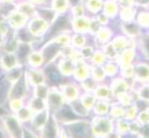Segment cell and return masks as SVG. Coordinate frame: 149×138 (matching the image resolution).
<instances>
[{
  "label": "cell",
  "instance_id": "obj_1",
  "mask_svg": "<svg viewBox=\"0 0 149 138\" xmlns=\"http://www.w3.org/2000/svg\"><path fill=\"white\" fill-rule=\"evenodd\" d=\"M59 50V45L58 43H52L45 47L44 50V56L45 60H50L51 58H53L55 54L58 53V51Z\"/></svg>",
  "mask_w": 149,
  "mask_h": 138
},
{
  "label": "cell",
  "instance_id": "obj_2",
  "mask_svg": "<svg viewBox=\"0 0 149 138\" xmlns=\"http://www.w3.org/2000/svg\"><path fill=\"white\" fill-rule=\"evenodd\" d=\"M66 26H67V20H66V19H64V18H60V19H58L55 22L54 26H53L52 32L55 33V32H58V30H63Z\"/></svg>",
  "mask_w": 149,
  "mask_h": 138
},
{
  "label": "cell",
  "instance_id": "obj_3",
  "mask_svg": "<svg viewBox=\"0 0 149 138\" xmlns=\"http://www.w3.org/2000/svg\"><path fill=\"white\" fill-rule=\"evenodd\" d=\"M45 27V21L43 20H40V19H36L34 20L32 24V32H39L41 30H43L42 29Z\"/></svg>",
  "mask_w": 149,
  "mask_h": 138
},
{
  "label": "cell",
  "instance_id": "obj_4",
  "mask_svg": "<svg viewBox=\"0 0 149 138\" xmlns=\"http://www.w3.org/2000/svg\"><path fill=\"white\" fill-rule=\"evenodd\" d=\"M74 135L76 136H79V137H84L87 135V130L84 126L77 125L74 128Z\"/></svg>",
  "mask_w": 149,
  "mask_h": 138
},
{
  "label": "cell",
  "instance_id": "obj_5",
  "mask_svg": "<svg viewBox=\"0 0 149 138\" xmlns=\"http://www.w3.org/2000/svg\"><path fill=\"white\" fill-rule=\"evenodd\" d=\"M29 46L26 45V44H22V46H20V48H19V58L20 60H24L25 57L28 55L29 54Z\"/></svg>",
  "mask_w": 149,
  "mask_h": 138
},
{
  "label": "cell",
  "instance_id": "obj_6",
  "mask_svg": "<svg viewBox=\"0 0 149 138\" xmlns=\"http://www.w3.org/2000/svg\"><path fill=\"white\" fill-rule=\"evenodd\" d=\"M24 90H25L24 84L22 82V80H20V82L18 83L16 89H14V95H16V97H20V96L23 94Z\"/></svg>",
  "mask_w": 149,
  "mask_h": 138
},
{
  "label": "cell",
  "instance_id": "obj_7",
  "mask_svg": "<svg viewBox=\"0 0 149 138\" xmlns=\"http://www.w3.org/2000/svg\"><path fill=\"white\" fill-rule=\"evenodd\" d=\"M11 20L12 21H14V23L17 25H22V23H23V19L22 17V15L19 14H15L14 16L11 18Z\"/></svg>",
  "mask_w": 149,
  "mask_h": 138
},
{
  "label": "cell",
  "instance_id": "obj_8",
  "mask_svg": "<svg viewBox=\"0 0 149 138\" xmlns=\"http://www.w3.org/2000/svg\"><path fill=\"white\" fill-rule=\"evenodd\" d=\"M4 63L6 65H8L9 67L11 66L14 63H15V58L11 55H8V56H5L4 57Z\"/></svg>",
  "mask_w": 149,
  "mask_h": 138
},
{
  "label": "cell",
  "instance_id": "obj_9",
  "mask_svg": "<svg viewBox=\"0 0 149 138\" xmlns=\"http://www.w3.org/2000/svg\"><path fill=\"white\" fill-rule=\"evenodd\" d=\"M7 89H8V87H7L6 83L2 82L0 84V100L5 98V94H6Z\"/></svg>",
  "mask_w": 149,
  "mask_h": 138
},
{
  "label": "cell",
  "instance_id": "obj_10",
  "mask_svg": "<svg viewBox=\"0 0 149 138\" xmlns=\"http://www.w3.org/2000/svg\"><path fill=\"white\" fill-rule=\"evenodd\" d=\"M15 48H16V41L10 40L6 45V49L8 51V52H11V51H13Z\"/></svg>",
  "mask_w": 149,
  "mask_h": 138
},
{
  "label": "cell",
  "instance_id": "obj_11",
  "mask_svg": "<svg viewBox=\"0 0 149 138\" xmlns=\"http://www.w3.org/2000/svg\"><path fill=\"white\" fill-rule=\"evenodd\" d=\"M66 7V1L65 0H56L55 3V8L58 9H63Z\"/></svg>",
  "mask_w": 149,
  "mask_h": 138
},
{
  "label": "cell",
  "instance_id": "obj_12",
  "mask_svg": "<svg viewBox=\"0 0 149 138\" xmlns=\"http://www.w3.org/2000/svg\"><path fill=\"white\" fill-rule=\"evenodd\" d=\"M50 80L52 81V82L56 83L58 82V81L59 80V75L56 72V71H53V72L50 73Z\"/></svg>",
  "mask_w": 149,
  "mask_h": 138
},
{
  "label": "cell",
  "instance_id": "obj_13",
  "mask_svg": "<svg viewBox=\"0 0 149 138\" xmlns=\"http://www.w3.org/2000/svg\"><path fill=\"white\" fill-rule=\"evenodd\" d=\"M75 43H76V44L81 45V43H84V39L81 38V37H80V36H77V38H76V40H75Z\"/></svg>",
  "mask_w": 149,
  "mask_h": 138
},
{
  "label": "cell",
  "instance_id": "obj_14",
  "mask_svg": "<svg viewBox=\"0 0 149 138\" xmlns=\"http://www.w3.org/2000/svg\"><path fill=\"white\" fill-rule=\"evenodd\" d=\"M35 1H44V0H35Z\"/></svg>",
  "mask_w": 149,
  "mask_h": 138
},
{
  "label": "cell",
  "instance_id": "obj_15",
  "mask_svg": "<svg viewBox=\"0 0 149 138\" xmlns=\"http://www.w3.org/2000/svg\"><path fill=\"white\" fill-rule=\"evenodd\" d=\"M0 43H1V36H0Z\"/></svg>",
  "mask_w": 149,
  "mask_h": 138
}]
</instances>
